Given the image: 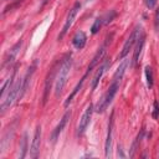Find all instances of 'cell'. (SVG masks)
I'll return each instance as SVG.
<instances>
[{
    "mask_svg": "<svg viewBox=\"0 0 159 159\" xmlns=\"http://www.w3.org/2000/svg\"><path fill=\"white\" fill-rule=\"evenodd\" d=\"M92 113H93V104L89 103V104L86 107V109H84V112H83V114H82V117H81V119H80L78 130H77V134H78V135H82V134L86 132V129H87V127H88V124H89V122H91Z\"/></svg>",
    "mask_w": 159,
    "mask_h": 159,
    "instance_id": "cell-6",
    "label": "cell"
},
{
    "mask_svg": "<svg viewBox=\"0 0 159 159\" xmlns=\"http://www.w3.org/2000/svg\"><path fill=\"white\" fill-rule=\"evenodd\" d=\"M144 41H145V35L142 32V35L139 36L138 41L135 42V50H134V53H133V65H137L138 61H139V56H140V52H142V48L144 46Z\"/></svg>",
    "mask_w": 159,
    "mask_h": 159,
    "instance_id": "cell-14",
    "label": "cell"
},
{
    "mask_svg": "<svg viewBox=\"0 0 159 159\" xmlns=\"http://www.w3.org/2000/svg\"><path fill=\"white\" fill-rule=\"evenodd\" d=\"M88 75H89V73H88V72H86V73L83 75V77H82V78L80 80V82H78V83L76 84V87L73 88V91L71 92V94H70V96L67 97V99L65 101V107H67V106H68V104H70V103L72 102V99H73V97H75V96L77 94V92H78V91L81 89V87H82V84H83V82H84V80H86V77H87Z\"/></svg>",
    "mask_w": 159,
    "mask_h": 159,
    "instance_id": "cell-17",
    "label": "cell"
},
{
    "mask_svg": "<svg viewBox=\"0 0 159 159\" xmlns=\"http://www.w3.org/2000/svg\"><path fill=\"white\" fill-rule=\"evenodd\" d=\"M104 53H106V45H103L98 51H97V53L94 55V57L92 58V61H91V63H89V66L87 67V71L86 72H91L96 66H97V63L103 58V56H104Z\"/></svg>",
    "mask_w": 159,
    "mask_h": 159,
    "instance_id": "cell-15",
    "label": "cell"
},
{
    "mask_svg": "<svg viewBox=\"0 0 159 159\" xmlns=\"http://www.w3.org/2000/svg\"><path fill=\"white\" fill-rule=\"evenodd\" d=\"M80 9H81V4L77 1L73 6H72V9L68 11V14H67V17H66V21H65V24H63V27H62V30H61V32H60V35H58V41L60 40H62L63 37H65V35L68 32V30H70V27L72 26V24H73V20H75V17H76V15H77V12L80 11Z\"/></svg>",
    "mask_w": 159,
    "mask_h": 159,
    "instance_id": "cell-4",
    "label": "cell"
},
{
    "mask_svg": "<svg viewBox=\"0 0 159 159\" xmlns=\"http://www.w3.org/2000/svg\"><path fill=\"white\" fill-rule=\"evenodd\" d=\"M36 67H37V61H34V63L29 67V70H27V72H26L25 77L22 78V86H21V91H20V94H19V99H21V98L24 97L25 92L27 91L29 84H30V81H31V77H32V75H34V72H35Z\"/></svg>",
    "mask_w": 159,
    "mask_h": 159,
    "instance_id": "cell-10",
    "label": "cell"
},
{
    "mask_svg": "<svg viewBox=\"0 0 159 159\" xmlns=\"http://www.w3.org/2000/svg\"><path fill=\"white\" fill-rule=\"evenodd\" d=\"M71 66H72L71 55H66L65 58L62 60L60 67H58L57 76H56V82H55V96H56V97H58V96L62 93V89H63V87L66 86L67 77H68Z\"/></svg>",
    "mask_w": 159,
    "mask_h": 159,
    "instance_id": "cell-1",
    "label": "cell"
},
{
    "mask_svg": "<svg viewBox=\"0 0 159 159\" xmlns=\"http://www.w3.org/2000/svg\"><path fill=\"white\" fill-rule=\"evenodd\" d=\"M21 86H22V80H17L12 86L11 88L9 89L7 94L4 97L2 102H1V107H0V113L4 114L6 112V109H9L12 103L15 102V99H19V94H20V91H21Z\"/></svg>",
    "mask_w": 159,
    "mask_h": 159,
    "instance_id": "cell-2",
    "label": "cell"
},
{
    "mask_svg": "<svg viewBox=\"0 0 159 159\" xmlns=\"http://www.w3.org/2000/svg\"><path fill=\"white\" fill-rule=\"evenodd\" d=\"M152 117H153L154 119H158V118H159V103H158V101H154V103H153Z\"/></svg>",
    "mask_w": 159,
    "mask_h": 159,
    "instance_id": "cell-23",
    "label": "cell"
},
{
    "mask_svg": "<svg viewBox=\"0 0 159 159\" xmlns=\"http://www.w3.org/2000/svg\"><path fill=\"white\" fill-rule=\"evenodd\" d=\"M55 77V71H53V67L51 68V71L48 72L47 75V78H46V82H45V91H43V101L42 103L45 104L47 102V97H48V92H50V88H51V84H52V80Z\"/></svg>",
    "mask_w": 159,
    "mask_h": 159,
    "instance_id": "cell-16",
    "label": "cell"
},
{
    "mask_svg": "<svg viewBox=\"0 0 159 159\" xmlns=\"http://www.w3.org/2000/svg\"><path fill=\"white\" fill-rule=\"evenodd\" d=\"M70 118H71V111H67V112L62 116V118L60 119V122H58V124L56 125V128L52 130V134H51V142H52V143H56V140L58 139L60 134L62 133V130H63V128L66 127V124H67V122H68Z\"/></svg>",
    "mask_w": 159,
    "mask_h": 159,
    "instance_id": "cell-9",
    "label": "cell"
},
{
    "mask_svg": "<svg viewBox=\"0 0 159 159\" xmlns=\"http://www.w3.org/2000/svg\"><path fill=\"white\" fill-rule=\"evenodd\" d=\"M113 123H114V111H112L109 122H108V130H107V138H106V144H104V155L106 158L111 157V150H112V137H113Z\"/></svg>",
    "mask_w": 159,
    "mask_h": 159,
    "instance_id": "cell-7",
    "label": "cell"
},
{
    "mask_svg": "<svg viewBox=\"0 0 159 159\" xmlns=\"http://www.w3.org/2000/svg\"><path fill=\"white\" fill-rule=\"evenodd\" d=\"M86 41H87V36H86V34H84L83 31H77V32L75 34L73 39H72V43H73V46H75L77 50L83 48L84 45H86Z\"/></svg>",
    "mask_w": 159,
    "mask_h": 159,
    "instance_id": "cell-13",
    "label": "cell"
},
{
    "mask_svg": "<svg viewBox=\"0 0 159 159\" xmlns=\"http://www.w3.org/2000/svg\"><path fill=\"white\" fill-rule=\"evenodd\" d=\"M41 133H42L41 125H37V127H36V130H35V134H34V139H32L31 147H30V155H31V158H34V159L37 158V157H39V153H40Z\"/></svg>",
    "mask_w": 159,
    "mask_h": 159,
    "instance_id": "cell-8",
    "label": "cell"
},
{
    "mask_svg": "<svg viewBox=\"0 0 159 159\" xmlns=\"http://www.w3.org/2000/svg\"><path fill=\"white\" fill-rule=\"evenodd\" d=\"M118 87H119V82L112 81V84L109 86V88L107 89L106 94L102 97V99L98 102V104H97V107H96V111H97L98 113L104 112V111L107 109V107L112 103V101H113V98H114V96H116V93H117V91H118Z\"/></svg>",
    "mask_w": 159,
    "mask_h": 159,
    "instance_id": "cell-3",
    "label": "cell"
},
{
    "mask_svg": "<svg viewBox=\"0 0 159 159\" xmlns=\"http://www.w3.org/2000/svg\"><path fill=\"white\" fill-rule=\"evenodd\" d=\"M154 21H155V26L159 25V7L155 10V15H154Z\"/></svg>",
    "mask_w": 159,
    "mask_h": 159,
    "instance_id": "cell-25",
    "label": "cell"
},
{
    "mask_svg": "<svg viewBox=\"0 0 159 159\" xmlns=\"http://www.w3.org/2000/svg\"><path fill=\"white\" fill-rule=\"evenodd\" d=\"M140 35H142V26H135L134 30L132 31V34L129 35V37L127 39V41H125L124 45H123L122 52H120V55H119L120 58H124V57L128 55L129 50H130V48L133 47V45L138 41V39H139Z\"/></svg>",
    "mask_w": 159,
    "mask_h": 159,
    "instance_id": "cell-5",
    "label": "cell"
},
{
    "mask_svg": "<svg viewBox=\"0 0 159 159\" xmlns=\"http://www.w3.org/2000/svg\"><path fill=\"white\" fill-rule=\"evenodd\" d=\"M26 152H27V134L25 133L24 137H22L21 145H20V159H24L25 158Z\"/></svg>",
    "mask_w": 159,
    "mask_h": 159,
    "instance_id": "cell-19",
    "label": "cell"
},
{
    "mask_svg": "<svg viewBox=\"0 0 159 159\" xmlns=\"http://www.w3.org/2000/svg\"><path fill=\"white\" fill-rule=\"evenodd\" d=\"M101 25H102V19H96L94 20V22H93V25H92V27H91V32L92 34H97L98 32V30H99V27H101Z\"/></svg>",
    "mask_w": 159,
    "mask_h": 159,
    "instance_id": "cell-22",
    "label": "cell"
},
{
    "mask_svg": "<svg viewBox=\"0 0 159 159\" xmlns=\"http://www.w3.org/2000/svg\"><path fill=\"white\" fill-rule=\"evenodd\" d=\"M145 78H147V84L149 88L153 87V71H152V67L147 66L145 67Z\"/></svg>",
    "mask_w": 159,
    "mask_h": 159,
    "instance_id": "cell-21",
    "label": "cell"
},
{
    "mask_svg": "<svg viewBox=\"0 0 159 159\" xmlns=\"http://www.w3.org/2000/svg\"><path fill=\"white\" fill-rule=\"evenodd\" d=\"M21 45H22V41L20 40V41H17L12 47H11V50L7 52V55H6V57H5V60H4V63H2V67H6V66H11V63L15 61V58H16V56H17V53H19V51H20V48H21Z\"/></svg>",
    "mask_w": 159,
    "mask_h": 159,
    "instance_id": "cell-11",
    "label": "cell"
},
{
    "mask_svg": "<svg viewBox=\"0 0 159 159\" xmlns=\"http://www.w3.org/2000/svg\"><path fill=\"white\" fill-rule=\"evenodd\" d=\"M144 2H145V5H147V7L153 9V7L155 6V4H157V0H144Z\"/></svg>",
    "mask_w": 159,
    "mask_h": 159,
    "instance_id": "cell-24",
    "label": "cell"
},
{
    "mask_svg": "<svg viewBox=\"0 0 159 159\" xmlns=\"http://www.w3.org/2000/svg\"><path fill=\"white\" fill-rule=\"evenodd\" d=\"M108 66H109V62L106 61V62L99 67V70L97 71L96 76L93 77V81H92V91L96 89V87H97V84H98V82H99V80H101V77H102V75L104 73V71H106V68H107Z\"/></svg>",
    "mask_w": 159,
    "mask_h": 159,
    "instance_id": "cell-18",
    "label": "cell"
},
{
    "mask_svg": "<svg viewBox=\"0 0 159 159\" xmlns=\"http://www.w3.org/2000/svg\"><path fill=\"white\" fill-rule=\"evenodd\" d=\"M123 61L119 63V66H118V68H117V71L114 72V75H113V81L114 82H120V80L123 78V75H124V72H125V70H127V67H128V65H129V62H130V60L129 58H122Z\"/></svg>",
    "mask_w": 159,
    "mask_h": 159,
    "instance_id": "cell-12",
    "label": "cell"
},
{
    "mask_svg": "<svg viewBox=\"0 0 159 159\" xmlns=\"http://www.w3.org/2000/svg\"><path fill=\"white\" fill-rule=\"evenodd\" d=\"M143 133H144V130H142V132H140V133L137 135V138L134 139V142H133V144H132V148H130L129 157H133V155H134V152H135L137 147L139 145V143H140V140H142V138H143Z\"/></svg>",
    "mask_w": 159,
    "mask_h": 159,
    "instance_id": "cell-20",
    "label": "cell"
}]
</instances>
